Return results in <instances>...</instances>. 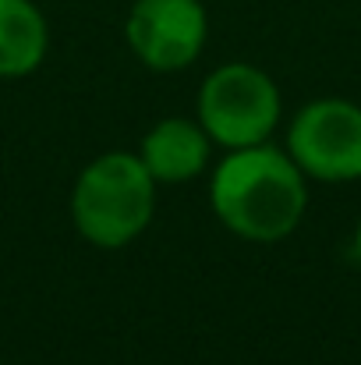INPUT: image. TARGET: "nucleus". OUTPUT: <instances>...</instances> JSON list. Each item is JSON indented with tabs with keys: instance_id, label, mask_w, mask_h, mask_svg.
I'll use <instances>...</instances> for the list:
<instances>
[{
	"instance_id": "4",
	"label": "nucleus",
	"mask_w": 361,
	"mask_h": 365,
	"mask_svg": "<svg viewBox=\"0 0 361 365\" xmlns=\"http://www.w3.org/2000/svg\"><path fill=\"white\" fill-rule=\"evenodd\" d=\"M287 153L315 181L361 178V107L351 100H312L287 131Z\"/></svg>"
},
{
	"instance_id": "7",
	"label": "nucleus",
	"mask_w": 361,
	"mask_h": 365,
	"mask_svg": "<svg viewBox=\"0 0 361 365\" xmlns=\"http://www.w3.org/2000/svg\"><path fill=\"white\" fill-rule=\"evenodd\" d=\"M50 29L32 0H0V78H25L46 57Z\"/></svg>"
},
{
	"instance_id": "2",
	"label": "nucleus",
	"mask_w": 361,
	"mask_h": 365,
	"mask_svg": "<svg viewBox=\"0 0 361 365\" xmlns=\"http://www.w3.org/2000/svg\"><path fill=\"white\" fill-rule=\"evenodd\" d=\"M156 181L135 153H103L75 181L71 220L96 248H124L152 220Z\"/></svg>"
},
{
	"instance_id": "8",
	"label": "nucleus",
	"mask_w": 361,
	"mask_h": 365,
	"mask_svg": "<svg viewBox=\"0 0 361 365\" xmlns=\"http://www.w3.org/2000/svg\"><path fill=\"white\" fill-rule=\"evenodd\" d=\"M355 252H358V259H361V220H358V231H355Z\"/></svg>"
},
{
	"instance_id": "1",
	"label": "nucleus",
	"mask_w": 361,
	"mask_h": 365,
	"mask_svg": "<svg viewBox=\"0 0 361 365\" xmlns=\"http://www.w3.org/2000/svg\"><path fill=\"white\" fill-rule=\"evenodd\" d=\"M209 202L220 224L238 238L280 242L305 217V170L291 160V153L269 142L231 149V156L213 174Z\"/></svg>"
},
{
	"instance_id": "3",
	"label": "nucleus",
	"mask_w": 361,
	"mask_h": 365,
	"mask_svg": "<svg viewBox=\"0 0 361 365\" xmlns=\"http://www.w3.org/2000/svg\"><path fill=\"white\" fill-rule=\"evenodd\" d=\"M199 124L227 149L258 145L280 124V89L255 64H224L199 89Z\"/></svg>"
},
{
	"instance_id": "6",
	"label": "nucleus",
	"mask_w": 361,
	"mask_h": 365,
	"mask_svg": "<svg viewBox=\"0 0 361 365\" xmlns=\"http://www.w3.org/2000/svg\"><path fill=\"white\" fill-rule=\"evenodd\" d=\"M209 145L213 138L206 135V128L188 118H163L152 124V131L142 138V163L152 174V181L163 185H181L192 181L206 170L209 163Z\"/></svg>"
},
{
	"instance_id": "5",
	"label": "nucleus",
	"mask_w": 361,
	"mask_h": 365,
	"mask_svg": "<svg viewBox=\"0 0 361 365\" xmlns=\"http://www.w3.org/2000/svg\"><path fill=\"white\" fill-rule=\"evenodd\" d=\"M209 18L199 0H135L124 36L131 53L152 71H181L206 46Z\"/></svg>"
}]
</instances>
